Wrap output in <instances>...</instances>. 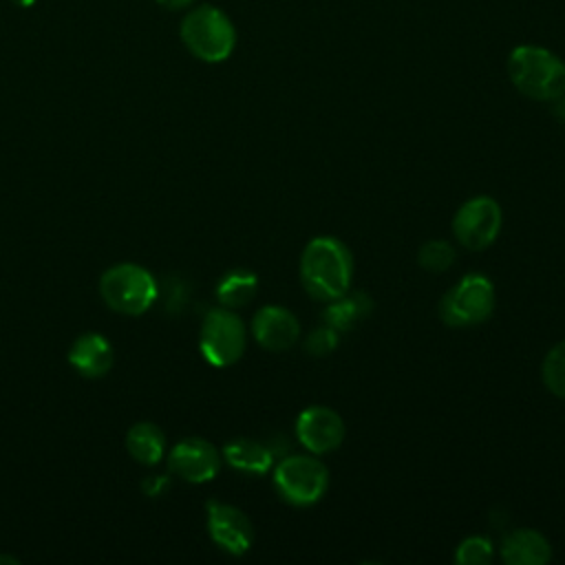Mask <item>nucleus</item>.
<instances>
[{
	"label": "nucleus",
	"mask_w": 565,
	"mask_h": 565,
	"mask_svg": "<svg viewBox=\"0 0 565 565\" xmlns=\"http://www.w3.org/2000/svg\"><path fill=\"white\" fill-rule=\"evenodd\" d=\"M455 258H457V252H455L452 243H448L444 238L426 241L417 252V263L422 265V269L433 271V274L446 271L455 263Z\"/></svg>",
	"instance_id": "aec40b11"
},
{
	"label": "nucleus",
	"mask_w": 565,
	"mask_h": 565,
	"mask_svg": "<svg viewBox=\"0 0 565 565\" xmlns=\"http://www.w3.org/2000/svg\"><path fill=\"white\" fill-rule=\"evenodd\" d=\"M166 488H168V477H166V475H152V477L143 483V490H146L150 497L161 494Z\"/></svg>",
	"instance_id": "5701e85b"
},
{
	"label": "nucleus",
	"mask_w": 565,
	"mask_h": 565,
	"mask_svg": "<svg viewBox=\"0 0 565 565\" xmlns=\"http://www.w3.org/2000/svg\"><path fill=\"white\" fill-rule=\"evenodd\" d=\"M258 291V276L249 269H232L216 285V300L221 307H245Z\"/></svg>",
	"instance_id": "f3484780"
},
{
	"label": "nucleus",
	"mask_w": 565,
	"mask_h": 565,
	"mask_svg": "<svg viewBox=\"0 0 565 565\" xmlns=\"http://www.w3.org/2000/svg\"><path fill=\"white\" fill-rule=\"evenodd\" d=\"M371 311V300L364 294L340 296L327 302L324 309V324L333 327L335 331H349L358 320H362Z\"/></svg>",
	"instance_id": "a211bd4d"
},
{
	"label": "nucleus",
	"mask_w": 565,
	"mask_h": 565,
	"mask_svg": "<svg viewBox=\"0 0 565 565\" xmlns=\"http://www.w3.org/2000/svg\"><path fill=\"white\" fill-rule=\"evenodd\" d=\"M170 470L190 483H205L218 475L221 452L201 437L179 441L168 457Z\"/></svg>",
	"instance_id": "9b49d317"
},
{
	"label": "nucleus",
	"mask_w": 565,
	"mask_h": 565,
	"mask_svg": "<svg viewBox=\"0 0 565 565\" xmlns=\"http://www.w3.org/2000/svg\"><path fill=\"white\" fill-rule=\"evenodd\" d=\"M207 532L210 539L227 554L243 556L254 543V525L247 514L223 501H207Z\"/></svg>",
	"instance_id": "9d476101"
},
{
	"label": "nucleus",
	"mask_w": 565,
	"mask_h": 565,
	"mask_svg": "<svg viewBox=\"0 0 565 565\" xmlns=\"http://www.w3.org/2000/svg\"><path fill=\"white\" fill-rule=\"evenodd\" d=\"M353 278V256L335 236L311 238L300 254L302 289L322 302L335 300L349 291Z\"/></svg>",
	"instance_id": "f257e3e1"
},
{
	"label": "nucleus",
	"mask_w": 565,
	"mask_h": 565,
	"mask_svg": "<svg viewBox=\"0 0 565 565\" xmlns=\"http://www.w3.org/2000/svg\"><path fill=\"white\" fill-rule=\"evenodd\" d=\"M492 558H494V545L483 534L466 536L455 550V561L459 565H488Z\"/></svg>",
	"instance_id": "412c9836"
},
{
	"label": "nucleus",
	"mask_w": 565,
	"mask_h": 565,
	"mask_svg": "<svg viewBox=\"0 0 565 565\" xmlns=\"http://www.w3.org/2000/svg\"><path fill=\"white\" fill-rule=\"evenodd\" d=\"M274 488L289 505H313L329 488V468L318 455H285L274 466Z\"/></svg>",
	"instance_id": "20e7f679"
},
{
	"label": "nucleus",
	"mask_w": 565,
	"mask_h": 565,
	"mask_svg": "<svg viewBox=\"0 0 565 565\" xmlns=\"http://www.w3.org/2000/svg\"><path fill=\"white\" fill-rule=\"evenodd\" d=\"M503 225V210L492 196H472L459 205L452 216V234L457 243L470 252L490 247Z\"/></svg>",
	"instance_id": "6e6552de"
},
{
	"label": "nucleus",
	"mask_w": 565,
	"mask_h": 565,
	"mask_svg": "<svg viewBox=\"0 0 565 565\" xmlns=\"http://www.w3.org/2000/svg\"><path fill=\"white\" fill-rule=\"evenodd\" d=\"M68 362L84 377H102L113 366V347L99 333H84L73 342L68 351Z\"/></svg>",
	"instance_id": "4468645a"
},
{
	"label": "nucleus",
	"mask_w": 565,
	"mask_h": 565,
	"mask_svg": "<svg viewBox=\"0 0 565 565\" xmlns=\"http://www.w3.org/2000/svg\"><path fill=\"white\" fill-rule=\"evenodd\" d=\"M157 282L148 269L135 263L113 265L102 274L99 294L104 302L128 316L143 313L157 300Z\"/></svg>",
	"instance_id": "423d86ee"
},
{
	"label": "nucleus",
	"mask_w": 565,
	"mask_h": 565,
	"mask_svg": "<svg viewBox=\"0 0 565 565\" xmlns=\"http://www.w3.org/2000/svg\"><path fill=\"white\" fill-rule=\"evenodd\" d=\"M338 347V331L329 324L316 327L307 338H305V351L313 358H322L333 353Z\"/></svg>",
	"instance_id": "4be33fe9"
},
{
	"label": "nucleus",
	"mask_w": 565,
	"mask_h": 565,
	"mask_svg": "<svg viewBox=\"0 0 565 565\" xmlns=\"http://www.w3.org/2000/svg\"><path fill=\"white\" fill-rule=\"evenodd\" d=\"M499 554L508 565H545L552 558V545L539 530L516 527L501 539Z\"/></svg>",
	"instance_id": "ddd939ff"
},
{
	"label": "nucleus",
	"mask_w": 565,
	"mask_h": 565,
	"mask_svg": "<svg viewBox=\"0 0 565 565\" xmlns=\"http://www.w3.org/2000/svg\"><path fill=\"white\" fill-rule=\"evenodd\" d=\"M252 335L263 349L280 353L298 342L300 322L287 307L265 305L252 318Z\"/></svg>",
	"instance_id": "f8f14e48"
},
{
	"label": "nucleus",
	"mask_w": 565,
	"mask_h": 565,
	"mask_svg": "<svg viewBox=\"0 0 565 565\" xmlns=\"http://www.w3.org/2000/svg\"><path fill=\"white\" fill-rule=\"evenodd\" d=\"M554 113L565 119V90H563V95L558 99H554Z\"/></svg>",
	"instance_id": "393cba45"
},
{
	"label": "nucleus",
	"mask_w": 565,
	"mask_h": 565,
	"mask_svg": "<svg viewBox=\"0 0 565 565\" xmlns=\"http://www.w3.org/2000/svg\"><path fill=\"white\" fill-rule=\"evenodd\" d=\"M194 0H157V4H161L163 9L168 11H179V9H185L190 7Z\"/></svg>",
	"instance_id": "b1692460"
},
{
	"label": "nucleus",
	"mask_w": 565,
	"mask_h": 565,
	"mask_svg": "<svg viewBox=\"0 0 565 565\" xmlns=\"http://www.w3.org/2000/svg\"><path fill=\"white\" fill-rule=\"evenodd\" d=\"M15 7H31L35 0H11Z\"/></svg>",
	"instance_id": "a878e982"
},
{
	"label": "nucleus",
	"mask_w": 565,
	"mask_h": 565,
	"mask_svg": "<svg viewBox=\"0 0 565 565\" xmlns=\"http://www.w3.org/2000/svg\"><path fill=\"white\" fill-rule=\"evenodd\" d=\"M541 377L552 395L565 399V340L556 342L545 353L541 364Z\"/></svg>",
	"instance_id": "6ab92c4d"
},
{
	"label": "nucleus",
	"mask_w": 565,
	"mask_h": 565,
	"mask_svg": "<svg viewBox=\"0 0 565 565\" xmlns=\"http://www.w3.org/2000/svg\"><path fill=\"white\" fill-rule=\"evenodd\" d=\"M494 285L483 274H466L459 278L439 302V318L444 324L463 329L486 322L494 311Z\"/></svg>",
	"instance_id": "39448f33"
},
{
	"label": "nucleus",
	"mask_w": 565,
	"mask_h": 565,
	"mask_svg": "<svg viewBox=\"0 0 565 565\" xmlns=\"http://www.w3.org/2000/svg\"><path fill=\"white\" fill-rule=\"evenodd\" d=\"M223 459L238 472L265 475L271 470L276 455L269 444L249 437H238L223 446Z\"/></svg>",
	"instance_id": "2eb2a0df"
},
{
	"label": "nucleus",
	"mask_w": 565,
	"mask_h": 565,
	"mask_svg": "<svg viewBox=\"0 0 565 565\" xmlns=\"http://www.w3.org/2000/svg\"><path fill=\"white\" fill-rule=\"evenodd\" d=\"M508 77L521 95L554 102L565 90V62L543 46L521 44L508 57Z\"/></svg>",
	"instance_id": "f03ea898"
},
{
	"label": "nucleus",
	"mask_w": 565,
	"mask_h": 565,
	"mask_svg": "<svg viewBox=\"0 0 565 565\" xmlns=\"http://www.w3.org/2000/svg\"><path fill=\"white\" fill-rule=\"evenodd\" d=\"M163 446H166V437L159 430V426L150 424V422H139L135 424L128 435H126V448L128 452L146 466H154L161 461L163 457Z\"/></svg>",
	"instance_id": "dca6fc26"
},
{
	"label": "nucleus",
	"mask_w": 565,
	"mask_h": 565,
	"mask_svg": "<svg viewBox=\"0 0 565 565\" xmlns=\"http://www.w3.org/2000/svg\"><path fill=\"white\" fill-rule=\"evenodd\" d=\"M179 33L185 49L194 57L210 64L227 60L236 44V31L232 20L212 4H201L188 11L181 20Z\"/></svg>",
	"instance_id": "7ed1b4c3"
},
{
	"label": "nucleus",
	"mask_w": 565,
	"mask_h": 565,
	"mask_svg": "<svg viewBox=\"0 0 565 565\" xmlns=\"http://www.w3.org/2000/svg\"><path fill=\"white\" fill-rule=\"evenodd\" d=\"M247 333L243 320L227 307L210 309L201 324L199 349L212 366H230L245 351Z\"/></svg>",
	"instance_id": "0eeeda50"
},
{
	"label": "nucleus",
	"mask_w": 565,
	"mask_h": 565,
	"mask_svg": "<svg viewBox=\"0 0 565 565\" xmlns=\"http://www.w3.org/2000/svg\"><path fill=\"white\" fill-rule=\"evenodd\" d=\"M344 435V419L329 406H307L296 419V439L311 455H327L340 448Z\"/></svg>",
	"instance_id": "1a4fd4ad"
}]
</instances>
